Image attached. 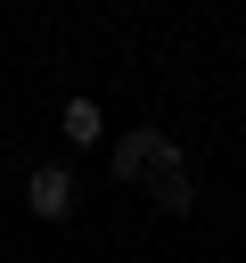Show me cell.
I'll list each match as a JSON object with an SVG mask.
<instances>
[{
  "instance_id": "cell-1",
  "label": "cell",
  "mask_w": 246,
  "mask_h": 263,
  "mask_svg": "<svg viewBox=\"0 0 246 263\" xmlns=\"http://www.w3.org/2000/svg\"><path fill=\"white\" fill-rule=\"evenodd\" d=\"M115 173L139 181L164 214H189V205H197V181H189V164H180V148H172L164 132H123V140H115Z\"/></svg>"
},
{
  "instance_id": "cell-2",
  "label": "cell",
  "mask_w": 246,
  "mask_h": 263,
  "mask_svg": "<svg viewBox=\"0 0 246 263\" xmlns=\"http://www.w3.org/2000/svg\"><path fill=\"white\" fill-rule=\"evenodd\" d=\"M25 205H33L41 222H66V214H74V181H66V164H41V173L25 181Z\"/></svg>"
},
{
  "instance_id": "cell-3",
  "label": "cell",
  "mask_w": 246,
  "mask_h": 263,
  "mask_svg": "<svg viewBox=\"0 0 246 263\" xmlns=\"http://www.w3.org/2000/svg\"><path fill=\"white\" fill-rule=\"evenodd\" d=\"M66 140H98V107L90 99H66Z\"/></svg>"
}]
</instances>
